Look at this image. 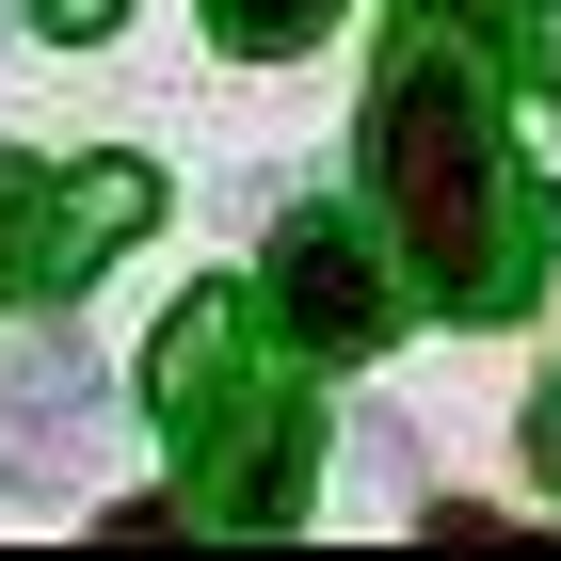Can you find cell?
<instances>
[{"instance_id": "obj_1", "label": "cell", "mask_w": 561, "mask_h": 561, "mask_svg": "<svg viewBox=\"0 0 561 561\" xmlns=\"http://www.w3.org/2000/svg\"><path fill=\"white\" fill-rule=\"evenodd\" d=\"M369 193L386 241L449 321H514L546 305V176L514 161L497 113V0H401L386 16V81H369Z\"/></svg>"}, {"instance_id": "obj_6", "label": "cell", "mask_w": 561, "mask_h": 561, "mask_svg": "<svg viewBox=\"0 0 561 561\" xmlns=\"http://www.w3.org/2000/svg\"><path fill=\"white\" fill-rule=\"evenodd\" d=\"M209 33L241 48V65H289V48L337 33V0H209Z\"/></svg>"}, {"instance_id": "obj_9", "label": "cell", "mask_w": 561, "mask_h": 561, "mask_svg": "<svg viewBox=\"0 0 561 561\" xmlns=\"http://www.w3.org/2000/svg\"><path fill=\"white\" fill-rule=\"evenodd\" d=\"M529 466H546V497H561V369H546V401H529Z\"/></svg>"}, {"instance_id": "obj_5", "label": "cell", "mask_w": 561, "mask_h": 561, "mask_svg": "<svg viewBox=\"0 0 561 561\" xmlns=\"http://www.w3.org/2000/svg\"><path fill=\"white\" fill-rule=\"evenodd\" d=\"M81 449H96V353L81 337L0 353V497H65Z\"/></svg>"}, {"instance_id": "obj_2", "label": "cell", "mask_w": 561, "mask_h": 561, "mask_svg": "<svg viewBox=\"0 0 561 561\" xmlns=\"http://www.w3.org/2000/svg\"><path fill=\"white\" fill-rule=\"evenodd\" d=\"M289 353L305 337L273 321V289H193L145 337V417L176 433V481L209 529H289L321 497V401Z\"/></svg>"}, {"instance_id": "obj_8", "label": "cell", "mask_w": 561, "mask_h": 561, "mask_svg": "<svg viewBox=\"0 0 561 561\" xmlns=\"http://www.w3.org/2000/svg\"><path fill=\"white\" fill-rule=\"evenodd\" d=\"M113 16H129V0H33V33H65V48H96Z\"/></svg>"}, {"instance_id": "obj_7", "label": "cell", "mask_w": 561, "mask_h": 561, "mask_svg": "<svg viewBox=\"0 0 561 561\" xmlns=\"http://www.w3.org/2000/svg\"><path fill=\"white\" fill-rule=\"evenodd\" d=\"M514 65L546 81V113H561V0H529V16H514Z\"/></svg>"}, {"instance_id": "obj_4", "label": "cell", "mask_w": 561, "mask_h": 561, "mask_svg": "<svg viewBox=\"0 0 561 561\" xmlns=\"http://www.w3.org/2000/svg\"><path fill=\"white\" fill-rule=\"evenodd\" d=\"M257 289H273V321H289L305 353H337V369L401 337V289H386V257H369V241H353L337 209H289V225H273V273H257Z\"/></svg>"}, {"instance_id": "obj_3", "label": "cell", "mask_w": 561, "mask_h": 561, "mask_svg": "<svg viewBox=\"0 0 561 561\" xmlns=\"http://www.w3.org/2000/svg\"><path fill=\"white\" fill-rule=\"evenodd\" d=\"M145 225H161L145 161H0V305L96 289V257H129Z\"/></svg>"}]
</instances>
